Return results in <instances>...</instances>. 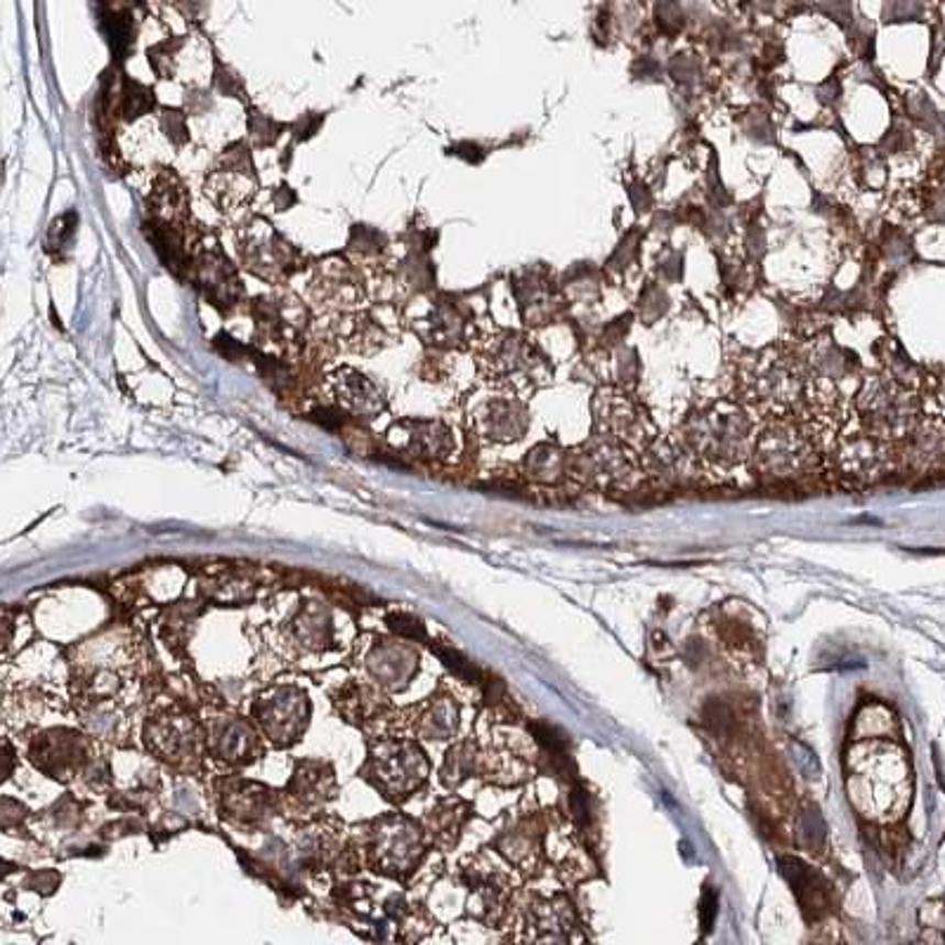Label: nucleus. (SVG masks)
I'll return each instance as SVG.
<instances>
[{
	"instance_id": "a211bd4d",
	"label": "nucleus",
	"mask_w": 945,
	"mask_h": 945,
	"mask_svg": "<svg viewBox=\"0 0 945 945\" xmlns=\"http://www.w3.org/2000/svg\"><path fill=\"white\" fill-rule=\"evenodd\" d=\"M407 432L409 450L421 457H442L452 447L450 430L432 421H409L403 424Z\"/></svg>"
},
{
	"instance_id": "20e7f679",
	"label": "nucleus",
	"mask_w": 945,
	"mask_h": 945,
	"mask_svg": "<svg viewBox=\"0 0 945 945\" xmlns=\"http://www.w3.org/2000/svg\"><path fill=\"white\" fill-rule=\"evenodd\" d=\"M858 790L862 794L851 796L854 804L862 806L865 811H875V818L891 821L903 811L910 792V778H908V766L899 751H891L884 759L879 757L877 761H865L858 763Z\"/></svg>"
},
{
	"instance_id": "4468645a",
	"label": "nucleus",
	"mask_w": 945,
	"mask_h": 945,
	"mask_svg": "<svg viewBox=\"0 0 945 945\" xmlns=\"http://www.w3.org/2000/svg\"><path fill=\"white\" fill-rule=\"evenodd\" d=\"M842 471L856 480H879L889 471V459L884 454V444L875 436H860L842 444L839 452Z\"/></svg>"
},
{
	"instance_id": "0eeeda50",
	"label": "nucleus",
	"mask_w": 945,
	"mask_h": 945,
	"mask_svg": "<svg viewBox=\"0 0 945 945\" xmlns=\"http://www.w3.org/2000/svg\"><path fill=\"white\" fill-rule=\"evenodd\" d=\"M255 331L279 352H296L306 331V306L294 294H272L255 300Z\"/></svg>"
},
{
	"instance_id": "dca6fc26",
	"label": "nucleus",
	"mask_w": 945,
	"mask_h": 945,
	"mask_svg": "<svg viewBox=\"0 0 945 945\" xmlns=\"http://www.w3.org/2000/svg\"><path fill=\"white\" fill-rule=\"evenodd\" d=\"M150 208L154 213L152 222H164V226L183 228V222L189 218V197L183 180L173 171H164L154 180Z\"/></svg>"
},
{
	"instance_id": "b1692460",
	"label": "nucleus",
	"mask_w": 945,
	"mask_h": 945,
	"mask_svg": "<svg viewBox=\"0 0 945 945\" xmlns=\"http://www.w3.org/2000/svg\"><path fill=\"white\" fill-rule=\"evenodd\" d=\"M716 915V893L714 891H704L702 895V928H710Z\"/></svg>"
},
{
	"instance_id": "1a4fd4ad",
	"label": "nucleus",
	"mask_w": 945,
	"mask_h": 945,
	"mask_svg": "<svg viewBox=\"0 0 945 945\" xmlns=\"http://www.w3.org/2000/svg\"><path fill=\"white\" fill-rule=\"evenodd\" d=\"M197 284L204 288L206 298H211L218 308H232L242 298V282H239L232 263L222 255L218 246H204L195 255V270H191Z\"/></svg>"
},
{
	"instance_id": "f8f14e48",
	"label": "nucleus",
	"mask_w": 945,
	"mask_h": 945,
	"mask_svg": "<svg viewBox=\"0 0 945 945\" xmlns=\"http://www.w3.org/2000/svg\"><path fill=\"white\" fill-rule=\"evenodd\" d=\"M329 391L336 397V403L343 405L348 411L372 416L383 409L381 391L364 374L350 370V366L336 370L329 376Z\"/></svg>"
},
{
	"instance_id": "f3484780",
	"label": "nucleus",
	"mask_w": 945,
	"mask_h": 945,
	"mask_svg": "<svg viewBox=\"0 0 945 945\" xmlns=\"http://www.w3.org/2000/svg\"><path fill=\"white\" fill-rule=\"evenodd\" d=\"M483 421L487 436L494 440H514L525 430V409L516 399L496 397L483 407Z\"/></svg>"
},
{
	"instance_id": "f03ea898",
	"label": "nucleus",
	"mask_w": 945,
	"mask_h": 945,
	"mask_svg": "<svg viewBox=\"0 0 945 945\" xmlns=\"http://www.w3.org/2000/svg\"><path fill=\"white\" fill-rule=\"evenodd\" d=\"M237 251L251 275L267 282H286L303 270V255L270 226L265 218H251L237 232Z\"/></svg>"
},
{
	"instance_id": "f257e3e1",
	"label": "nucleus",
	"mask_w": 945,
	"mask_h": 945,
	"mask_svg": "<svg viewBox=\"0 0 945 945\" xmlns=\"http://www.w3.org/2000/svg\"><path fill=\"white\" fill-rule=\"evenodd\" d=\"M755 444V424L745 409L716 405L691 416L683 426V450L714 466H735Z\"/></svg>"
},
{
	"instance_id": "7ed1b4c3",
	"label": "nucleus",
	"mask_w": 945,
	"mask_h": 945,
	"mask_svg": "<svg viewBox=\"0 0 945 945\" xmlns=\"http://www.w3.org/2000/svg\"><path fill=\"white\" fill-rule=\"evenodd\" d=\"M757 471L776 480L809 475L818 466V452L806 432L796 424L776 421L768 426L755 447Z\"/></svg>"
},
{
	"instance_id": "9b49d317",
	"label": "nucleus",
	"mask_w": 945,
	"mask_h": 945,
	"mask_svg": "<svg viewBox=\"0 0 945 945\" xmlns=\"http://www.w3.org/2000/svg\"><path fill=\"white\" fill-rule=\"evenodd\" d=\"M206 197L226 216L244 211L255 195V185L246 171H237L234 166H222L206 178Z\"/></svg>"
},
{
	"instance_id": "4be33fe9",
	"label": "nucleus",
	"mask_w": 945,
	"mask_h": 945,
	"mask_svg": "<svg viewBox=\"0 0 945 945\" xmlns=\"http://www.w3.org/2000/svg\"><path fill=\"white\" fill-rule=\"evenodd\" d=\"M667 306H669V298L664 296L662 288H658L655 284L646 288L644 300H640V310H644L646 322H655V319H660L664 315Z\"/></svg>"
},
{
	"instance_id": "9d476101",
	"label": "nucleus",
	"mask_w": 945,
	"mask_h": 945,
	"mask_svg": "<svg viewBox=\"0 0 945 945\" xmlns=\"http://www.w3.org/2000/svg\"><path fill=\"white\" fill-rule=\"evenodd\" d=\"M485 370L499 381L506 383H518V381H530L537 370V355L532 345L516 333H504L499 339H494L483 350Z\"/></svg>"
},
{
	"instance_id": "ddd939ff",
	"label": "nucleus",
	"mask_w": 945,
	"mask_h": 945,
	"mask_svg": "<svg viewBox=\"0 0 945 945\" xmlns=\"http://www.w3.org/2000/svg\"><path fill=\"white\" fill-rule=\"evenodd\" d=\"M469 331V315L454 300L436 303L424 319H419V336L438 348H457Z\"/></svg>"
},
{
	"instance_id": "39448f33",
	"label": "nucleus",
	"mask_w": 945,
	"mask_h": 945,
	"mask_svg": "<svg viewBox=\"0 0 945 945\" xmlns=\"http://www.w3.org/2000/svg\"><path fill=\"white\" fill-rule=\"evenodd\" d=\"M397 310L386 306L329 315L325 322V341L343 352H352V355H372L397 336Z\"/></svg>"
},
{
	"instance_id": "423d86ee",
	"label": "nucleus",
	"mask_w": 945,
	"mask_h": 945,
	"mask_svg": "<svg viewBox=\"0 0 945 945\" xmlns=\"http://www.w3.org/2000/svg\"><path fill=\"white\" fill-rule=\"evenodd\" d=\"M629 447L605 436L594 444H586L574 454H568V473L586 485L615 487L624 485L634 473Z\"/></svg>"
},
{
	"instance_id": "412c9836",
	"label": "nucleus",
	"mask_w": 945,
	"mask_h": 945,
	"mask_svg": "<svg viewBox=\"0 0 945 945\" xmlns=\"http://www.w3.org/2000/svg\"><path fill=\"white\" fill-rule=\"evenodd\" d=\"M858 175H860V180H862L865 185H870V187H879V185L884 183L887 168H884V162H882V158H879V154H877V152H872V150H860Z\"/></svg>"
},
{
	"instance_id": "aec40b11",
	"label": "nucleus",
	"mask_w": 945,
	"mask_h": 945,
	"mask_svg": "<svg viewBox=\"0 0 945 945\" xmlns=\"http://www.w3.org/2000/svg\"><path fill=\"white\" fill-rule=\"evenodd\" d=\"M430 648H432V652H436L447 667H450L454 671L457 677H461L463 681H471V683L480 681V671L466 658H463V655L459 650H452V648L440 646V644H432Z\"/></svg>"
},
{
	"instance_id": "6e6552de",
	"label": "nucleus",
	"mask_w": 945,
	"mask_h": 945,
	"mask_svg": "<svg viewBox=\"0 0 945 945\" xmlns=\"http://www.w3.org/2000/svg\"><path fill=\"white\" fill-rule=\"evenodd\" d=\"M310 300L327 315L358 310L364 300V284L358 270L343 259L319 263L310 282Z\"/></svg>"
},
{
	"instance_id": "6ab92c4d",
	"label": "nucleus",
	"mask_w": 945,
	"mask_h": 945,
	"mask_svg": "<svg viewBox=\"0 0 945 945\" xmlns=\"http://www.w3.org/2000/svg\"><path fill=\"white\" fill-rule=\"evenodd\" d=\"M154 98L147 88H142L138 84H128L123 95H121V111L125 119H138L142 114H147L152 109Z\"/></svg>"
},
{
	"instance_id": "2eb2a0df",
	"label": "nucleus",
	"mask_w": 945,
	"mask_h": 945,
	"mask_svg": "<svg viewBox=\"0 0 945 945\" xmlns=\"http://www.w3.org/2000/svg\"><path fill=\"white\" fill-rule=\"evenodd\" d=\"M780 870H782L784 879H788V882H790V887L794 889L796 901L802 903L804 915L821 920L825 915V912H827V908H829L827 889L823 884V879L818 875H815L804 860L790 858V856H784L780 860Z\"/></svg>"
},
{
	"instance_id": "5701e85b",
	"label": "nucleus",
	"mask_w": 945,
	"mask_h": 945,
	"mask_svg": "<svg viewBox=\"0 0 945 945\" xmlns=\"http://www.w3.org/2000/svg\"><path fill=\"white\" fill-rule=\"evenodd\" d=\"M388 622H391V627H393L397 634L409 636V638H426L424 624H421L419 619L407 617V615H395V617H391Z\"/></svg>"
}]
</instances>
